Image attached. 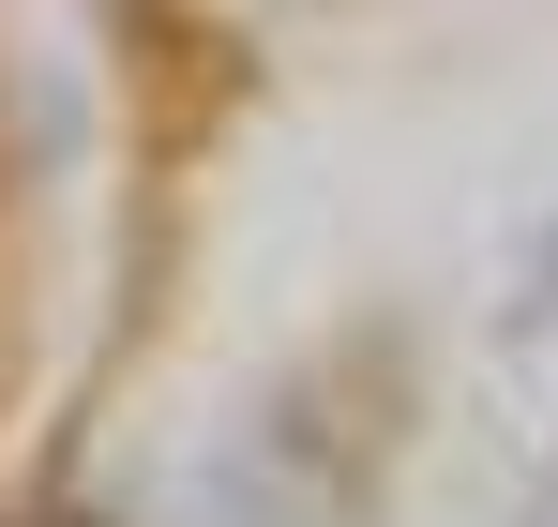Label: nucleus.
<instances>
[{"mask_svg": "<svg viewBox=\"0 0 558 527\" xmlns=\"http://www.w3.org/2000/svg\"><path fill=\"white\" fill-rule=\"evenodd\" d=\"M544 302H558V242H544Z\"/></svg>", "mask_w": 558, "mask_h": 527, "instance_id": "nucleus-1", "label": "nucleus"}]
</instances>
